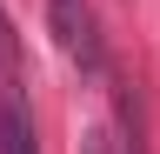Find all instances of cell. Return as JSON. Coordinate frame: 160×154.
Listing matches in <instances>:
<instances>
[{
	"label": "cell",
	"instance_id": "1",
	"mask_svg": "<svg viewBox=\"0 0 160 154\" xmlns=\"http://www.w3.org/2000/svg\"><path fill=\"white\" fill-rule=\"evenodd\" d=\"M47 20H53L60 54H67L87 81H100V74H107V34H100L93 0H47Z\"/></svg>",
	"mask_w": 160,
	"mask_h": 154
},
{
	"label": "cell",
	"instance_id": "3",
	"mask_svg": "<svg viewBox=\"0 0 160 154\" xmlns=\"http://www.w3.org/2000/svg\"><path fill=\"white\" fill-rule=\"evenodd\" d=\"M80 154H127V141H120L113 127H87L80 134Z\"/></svg>",
	"mask_w": 160,
	"mask_h": 154
},
{
	"label": "cell",
	"instance_id": "4",
	"mask_svg": "<svg viewBox=\"0 0 160 154\" xmlns=\"http://www.w3.org/2000/svg\"><path fill=\"white\" fill-rule=\"evenodd\" d=\"M0 74H7V67H0Z\"/></svg>",
	"mask_w": 160,
	"mask_h": 154
},
{
	"label": "cell",
	"instance_id": "2",
	"mask_svg": "<svg viewBox=\"0 0 160 154\" xmlns=\"http://www.w3.org/2000/svg\"><path fill=\"white\" fill-rule=\"evenodd\" d=\"M0 154H40V127L20 81H7V94H0Z\"/></svg>",
	"mask_w": 160,
	"mask_h": 154
}]
</instances>
